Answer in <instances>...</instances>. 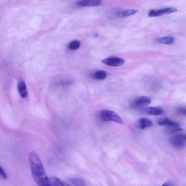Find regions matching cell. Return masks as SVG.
<instances>
[{"instance_id": "1", "label": "cell", "mask_w": 186, "mask_h": 186, "mask_svg": "<svg viewBox=\"0 0 186 186\" xmlns=\"http://www.w3.org/2000/svg\"><path fill=\"white\" fill-rule=\"evenodd\" d=\"M29 161L32 176L36 184L39 186H50V180L42 162L36 152L30 153Z\"/></svg>"}, {"instance_id": "2", "label": "cell", "mask_w": 186, "mask_h": 186, "mask_svg": "<svg viewBox=\"0 0 186 186\" xmlns=\"http://www.w3.org/2000/svg\"><path fill=\"white\" fill-rule=\"evenodd\" d=\"M100 118L103 121H112L120 124H123V121L120 116L114 111L103 110L100 111L99 113Z\"/></svg>"}, {"instance_id": "3", "label": "cell", "mask_w": 186, "mask_h": 186, "mask_svg": "<svg viewBox=\"0 0 186 186\" xmlns=\"http://www.w3.org/2000/svg\"><path fill=\"white\" fill-rule=\"evenodd\" d=\"M186 135L184 133H177L172 137L170 143L175 148L182 149L185 148L186 145Z\"/></svg>"}, {"instance_id": "4", "label": "cell", "mask_w": 186, "mask_h": 186, "mask_svg": "<svg viewBox=\"0 0 186 186\" xmlns=\"http://www.w3.org/2000/svg\"><path fill=\"white\" fill-rule=\"evenodd\" d=\"M158 124L162 126H166L171 129L172 131L177 132L182 131L180 124L177 122L171 120L168 118L160 119L157 121Z\"/></svg>"}, {"instance_id": "5", "label": "cell", "mask_w": 186, "mask_h": 186, "mask_svg": "<svg viewBox=\"0 0 186 186\" xmlns=\"http://www.w3.org/2000/svg\"><path fill=\"white\" fill-rule=\"evenodd\" d=\"M177 9L173 7H166L157 10L152 9L149 11L148 16L150 17H159L176 12H177Z\"/></svg>"}, {"instance_id": "6", "label": "cell", "mask_w": 186, "mask_h": 186, "mask_svg": "<svg viewBox=\"0 0 186 186\" xmlns=\"http://www.w3.org/2000/svg\"><path fill=\"white\" fill-rule=\"evenodd\" d=\"M102 62L109 66L119 67L124 64L125 60L120 57L110 56L103 59Z\"/></svg>"}, {"instance_id": "7", "label": "cell", "mask_w": 186, "mask_h": 186, "mask_svg": "<svg viewBox=\"0 0 186 186\" xmlns=\"http://www.w3.org/2000/svg\"><path fill=\"white\" fill-rule=\"evenodd\" d=\"M103 4L102 0H79L76 3L77 6L81 7H96Z\"/></svg>"}, {"instance_id": "8", "label": "cell", "mask_w": 186, "mask_h": 186, "mask_svg": "<svg viewBox=\"0 0 186 186\" xmlns=\"http://www.w3.org/2000/svg\"><path fill=\"white\" fill-rule=\"evenodd\" d=\"M151 102V98L149 96H143L140 97L136 99L133 103L135 107H143L148 105Z\"/></svg>"}, {"instance_id": "9", "label": "cell", "mask_w": 186, "mask_h": 186, "mask_svg": "<svg viewBox=\"0 0 186 186\" xmlns=\"http://www.w3.org/2000/svg\"><path fill=\"white\" fill-rule=\"evenodd\" d=\"M144 112L149 115L157 116L163 114L164 111L161 106H151L144 109Z\"/></svg>"}, {"instance_id": "10", "label": "cell", "mask_w": 186, "mask_h": 186, "mask_svg": "<svg viewBox=\"0 0 186 186\" xmlns=\"http://www.w3.org/2000/svg\"><path fill=\"white\" fill-rule=\"evenodd\" d=\"M138 12L135 9H130L117 11L115 12L114 15L119 18H123L134 15Z\"/></svg>"}, {"instance_id": "11", "label": "cell", "mask_w": 186, "mask_h": 186, "mask_svg": "<svg viewBox=\"0 0 186 186\" xmlns=\"http://www.w3.org/2000/svg\"><path fill=\"white\" fill-rule=\"evenodd\" d=\"M152 124V121L150 119L146 117H142L138 121L137 125L138 128L144 130L151 126Z\"/></svg>"}, {"instance_id": "12", "label": "cell", "mask_w": 186, "mask_h": 186, "mask_svg": "<svg viewBox=\"0 0 186 186\" xmlns=\"http://www.w3.org/2000/svg\"><path fill=\"white\" fill-rule=\"evenodd\" d=\"M17 88L20 96L23 98L26 97L28 94V92L25 82L21 81L17 85Z\"/></svg>"}, {"instance_id": "13", "label": "cell", "mask_w": 186, "mask_h": 186, "mask_svg": "<svg viewBox=\"0 0 186 186\" xmlns=\"http://www.w3.org/2000/svg\"><path fill=\"white\" fill-rule=\"evenodd\" d=\"M51 186H68L71 185L58 178L55 177H49Z\"/></svg>"}, {"instance_id": "14", "label": "cell", "mask_w": 186, "mask_h": 186, "mask_svg": "<svg viewBox=\"0 0 186 186\" xmlns=\"http://www.w3.org/2000/svg\"><path fill=\"white\" fill-rule=\"evenodd\" d=\"M174 38L172 36H168L160 38L157 40L159 43L170 45L174 43Z\"/></svg>"}, {"instance_id": "15", "label": "cell", "mask_w": 186, "mask_h": 186, "mask_svg": "<svg viewBox=\"0 0 186 186\" xmlns=\"http://www.w3.org/2000/svg\"><path fill=\"white\" fill-rule=\"evenodd\" d=\"M106 76H107V74L105 71L101 70L96 71L93 75V77L95 79L100 80H104L105 79Z\"/></svg>"}, {"instance_id": "16", "label": "cell", "mask_w": 186, "mask_h": 186, "mask_svg": "<svg viewBox=\"0 0 186 186\" xmlns=\"http://www.w3.org/2000/svg\"><path fill=\"white\" fill-rule=\"evenodd\" d=\"M68 181L72 185L74 186H85V183L82 179L76 178H70Z\"/></svg>"}, {"instance_id": "17", "label": "cell", "mask_w": 186, "mask_h": 186, "mask_svg": "<svg viewBox=\"0 0 186 186\" xmlns=\"http://www.w3.org/2000/svg\"><path fill=\"white\" fill-rule=\"evenodd\" d=\"M80 46V43L77 40L73 41L69 45V48L71 50H75L79 49Z\"/></svg>"}, {"instance_id": "18", "label": "cell", "mask_w": 186, "mask_h": 186, "mask_svg": "<svg viewBox=\"0 0 186 186\" xmlns=\"http://www.w3.org/2000/svg\"><path fill=\"white\" fill-rule=\"evenodd\" d=\"M7 175L3 169V168L0 166V179H7Z\"/></svg>"}, {"instance_id": "19", "label": "cell", "mask_w": 186, "mask_h": 186, "mask_svg": "<svg viewBox=\"0 0 186 186\" xmlns=\"http://www.w3.org/2000/svg\"><path fill=\"white\" fill-rule=\"evenodd\" d=\"M177 112L179 114L181 115H186V109L185 108L181 107L177 109Z\"/></svg>"}, {"instance_id": "20", "label": "cell", "mask_w": 186, "mask_h": 186, "mask_svg": "<svg viewBox=\"0 0 186 186\" xmlns=\"http://www.w3.org/2000/svg\"><path fill=\"white\" fill-rule=\"evenodd\" d=\"M163 186H174L175 185V184H174V183H173L172 182H166L164 183L163 185Z\"/></svg>"}]
</instances>
